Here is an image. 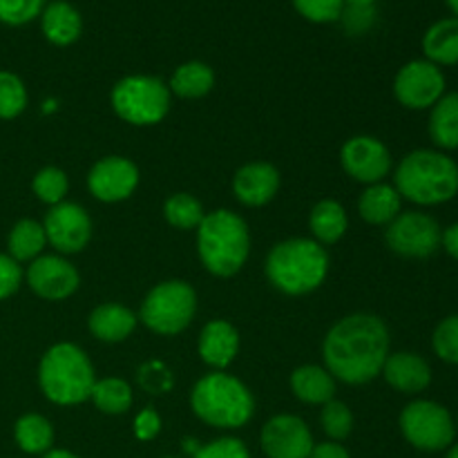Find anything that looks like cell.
<instances>
[{
	"instance_id": "30bf717a",
	"label": "cell",
	"mask_w": 458,
	"mask_h": 458,
	"mask_svg": "<svg viewBox=\"0 0 458 458\" xmlns=\"http://www.w3.org/2000/svg\"><path fill=\"white\" fill-rule=\"evenodd\" d=\"M441 224L423 210H403L389 226H385L387 249L407 259L432 258L441 250Z\"/></svg>"
},
{
	"instance_id": "e575fe53",
	"label": "cell",
	"mask_w": 458,
	"mask_h": 458,
	"mask_svg": "<svg viewBox=\"0 0 458 458\" xmlns=\"http://www.w3.org/2000/svg\"><path fill=\"white\" fill-rule=\"evenodd\" d=\"M432 349L438 360L458 367V313L438 322L432 334Z\"/></svg>"
},
{
	"instance_id": "2e32d148",
	"label": "cell",
	"mask_w": 458,
	"mask_h": 458,
	"mask_svg": "<svg viewBox=\"0 0 458 458\" xmlns=\"http://www.w3.org/2000/svg\"><path fill=\"white\" fill-rule=\"evenodd\" d=\"M259 445L268 458H309L316 441L300 416L277 414L264 423Z\"/></svg>"
},
{
	"instance_id": "b9f144b4",
	"label": "cell",
	"mask_w": 458,
	"mask_h": 458,
	"mask_svg": "<svg viewBox=\"0 0 458 458\" xmlns=\"http://www.w3.org/2000/svg\"><path fill=\"white\" fill-rule=\"evenodd\" d=\"M340 18L344 21V27H347L349 34H362V31H367L374 25L376 12L374 7H347L344 4L343 16Z\"/></svg>"
},
{
	"instance_id": "8d00e7d4",
	"label": "cell",
	"mask_w": 458,
	"mask_h": 458,
	"mask_svg": "<svg viewBox=\"0 0 458 458\" xmlns=\"http://www.w3.org/2000/svg\"><path fill=\"white\" fill-rule=\"evenodd\" d=\"M295 12L311 22H335L340 21L344 0H293Z\"/></svg>"
},
{
	"instance_id": "277c9868",
	"label": "cell",
	"mask_w": 458,
	"mask_h": 458,
	"mask_svg": "<svg viewBox=\"0 0 458 458\" xmlns=\"http://www.w3.org/2000/svg\"><path fill=\"white\" fill-rule=\"evenodd\" d=\"M197 255L215 277H233L244 268L250 255L249 224L228 208L206 213L197 228Z\"/></svg>"
},
{
	"instance_id": "d6986e66",
	"label": "cell",
	"mask_w": 458,
	"mask_h": 458,
	"mask_svg": "<svg viewBox=\"0 0 458 458\" xmlns=\"http://www.w3.org/2000/svg\"><path fill=\"white\" fill-rule=\"evenodd\" d=\"M240 344V331L235 329V325L217 318L204 325L197 340V352H199L201 362L210 367V371H226L235 362Z\"/></svg>"
},
{
	"instance_id": "836d02e7",
	"label": "cell",
	"mask_w": 458,
	"mask_h": 458,
	"mask_svg": "<svg viewBox=\"0 0 458 458\" xmlns=\"http://www.w3.org/2000/svg\"><path fill=\"white\" fill-rule=\"evenodd\" d=\"M320 425L331 441L340 443L349 438V434L353 432V414L347 403L338 401V398L325 403L320 411Z\"/></svg>"
},
{
	"instance_id": "cb8c5ba5",
	"label": "cell",
	"mask_w": 458,
	"mask_h": 458,
	"mask_svg": "<svg viewBox=\"0 0 458 458\" xmlns=\"http://www.w3.org/2000/svg\"><path fill=\"white\" fill-rule=\"evenodd\" d=\"M428 132L437 150H458V92H445L429 110Z\"/></svg>"
},
{
	"instance_id": "ab89813d",
	"label": "cell",
	"mask_w": 458,
	"mask_h": 458,
	"mask_svg": "<svg viewBox=\"0 0 458 458\" xmlns=\"http://www.w3.org/2000/svg\"><path fill=\"white\" fill-rule=\"evenodd\" d=\"M22 284V268L21 264L7 253H0V302L12 298Z\"/></svg>"
},
{
	"instance_id": "f1b7e54d",
	"label": "cell",
	"mask_w": 458,
	"mask_h": 458,
	"mask_svg": "<svg viewBox=\"0 0 458 458\" xmlns=\"http://www.w3.org/2000/svg\"><path fill=\"white\" fill-rule=\"evenodd\" d=\"M13 441L25 454H47L54 447V425L43 414H22L13 425Z\"/></svg>"
},
{
	"instance_id": "9a60e30c",
	"label": "cell",
	"mask_w": 458,
	"mask_h": 458,
	"mask_svg": "<svg viewBox=\"0 0 458 458\" xmlns=\"http://www.w3.org/2000/svg\"><path fill=\"white\" fill-rule=\"evenodd\" d=\"M27 286L47 302L72 298L81 286V276L74 264L63 255H40L30 262L25 273Z\"/></svg>"
},
{
	"instance_id": "4dcf8cb0",
	"label": "cell",
	"mask_w": 458,
	"mask_h": 458,
	"mask_svg": "<svg viewBox=\"0 0 458 458\" xmlns=\"http://www.w3.org/2000/svg\"><path fill=\"white\" fill-rule=\"evenodd\" d=\"M164 217L177 231H197L204 222L206 210L201 201L191 192H174L165 199Z\"/></svg>"
},
{
	"instance_id": "d6a6232c",
	"label": "cell",
	"mask_w": 458,
	"mask_h": 458,
	"mask_svg": "<svg viewBox=\"0 0 458 458\" xmlns=\"http://www.w3.org/2000/svg\"><path fill=\"white\" fill-rule=\"evenodd\" d=\"M27 101V88L13 72L0 70V119L9 121L16 119L25 112Z\"/></svg>"
},
{
	"instance_id": "7a4b0ae2",
	"label": "cell",
	"mask_w": 458,
	"mask_h": 458,
	"mask_svg": "<svg viewBox=\"0 0 458 458\" xmlns=\"http://www.w3.org/2000/svg\"><path fill=\"white\" fill-rule=\"evenodd\" d=\"M394 186L403 201L423 208L443 206L458 195V164L437 148H419L398 161Z\"/></svg>"
},
{
	"instance_id": "c3c4849f",
	"label": "cell",
	"mask_w": 458,
	"mask_h": 458,
	"mask_svg": "<svg viewBox=\"0 0 458 458\" xmlns=\"http://www.w3.org/2000/svg\"><path fill=\"white\" fill-rule=\"evenodd\" d=\"M54 110H56V101H54V98L52 101L43 103V112H54Z\"/></svg>"
},
{
	"instance_id": "5b68a950",
	"label": "cell",
	"mask_w": 458,
	"mask_h": 458,
	"mask_svg": "<svg viewBox=\"0 0 458 458\" xmlns=\"http://www.w3.org/2000/svg\"><path fill=\"white\" fill-rule=\"evenodd\" d=\"M191 410L215 429H240L255 416V398L237 376L210 371L191 392Z\"/></svg>"
},
{
	"instance_id": "4fadbf2b",
	"label": "cell",
	"mask_w": 458,
	"mask_h": 458,
	"mask_svg": "<svg viewBox=\"0 0 458 458\" xmlns=\"http://www.w3.org/2000/svg\"><path fill=\"white\" fill-rule=\"evenodd\" d=\"M45 235L47 244L58 255H76L92 240V217L88 210L74 201H61L45 215Z\"/></svg>"
},
{
	"instance_id": "f6af8a7d",
	"label": "cell",
	"mask_w": 458,
	"mask_h": 458,
	"mask_svg": "<svg viewBox=\"0 0 458 458\" xmlns=\"http://www.w3.org/2000/svg\"><path fill=\"white\" fill-rule=\"evenodd\" d=\"M43 458H81V456H76L74 452H67V450H49L47 454H43Z\"/></svg>"
},
{
	"instance_id": "1f68e13d",
	"label": "cell",
	"mask_w": 458,
	"mask_h": 458,
	"mask_svg": "<svg viewBox=\"0 0 458 458\" xmlns=\"http://www.w3.org/2000/svg\"><path fill=\"white\" fill-rule=\"evenodd\" d=\"M31 191L38 197V201L47 204L49 208L61 201H65L67 191H70V182H67V174L63 173L56 165H45L31 179Z\"/></svg>"
},
{
	"instance_id": "8fae6325",
	"label": "cell",
	"mask_w": 458,
	"mask_h": 458,
	"mask_svg": "<svg viewBox=\"0 0 458 458\" xmlns=\"http://www.w3.org/2000/svg\"><path fill=\"white\" fill-rule=\"evenodd\" d=\"M447 81L438 65L428 58L405 63L394 79V97L405 110H432L438 98L445 94Z\"/></svg>"
},
{
	"instance_id": "44dd1931",
	"label": "cell",
	"mask_w": 458,
	"mask_h": 458,
	"mask_svg": "<svg viewBox=\"0 0 458 458\" xmlns=\"http://www.w3.org/2000/svg\"><path fill=\"white\" fill-rule=\"evenodd\" d=\"M403 213V197L394 183H371L358 197V215L371 226H389Z\"/></svg>"
},
{
	"instance_id": "7bdbcfd3",
	"label": "cell",
	"mask_w": 458,
	"mask_h": 458,
	"mask_svg": "<svg viewBox=\"0 0 458 458\" xmlns=\"http://www.w3.org/2000/svg\"><path fill=\"white\" fill-rule=\"evenodd\" d=\"M309 458H352L349 450L344 445L335 441H325V443H316L311 450V456Z\"/></svg>"
},
{
	"instance_id": "5bb4252c",
	"label": "cell",
	"mask_w": 458,
	"mask_h": 458,
	"mask_svg": "<svg viewBox=\"0 0 458 458\" xmlns=\"http://www.w3.org/2000/svg\"><path fill=\"white\" fill-rule=\"evenodd\" d=\"M139 168L132 159L110 155L98 159L88 173V191L103 204H119L130 199L139 186Z\"/></svg>"
},
{
	"instance_id": "9c48e42d",
	"label": "cell",
	"mask_w": 458,
	"mask_h": 458,
	"mask_svg": "<svg viewBox=\"0 0 458 458\" xmlns=\"http://www.w3.org/2000/svg\"><path fill=\"white\" fill-rule=\"evenodd\" d=\"M403 438L420 452H447L456 443V420L445 405L416 398L398 416Z\"/></svg>"
},
{
	"instance_id": "f35d334b",
	"label": "cell",
	"mask_w": 458,
	"mask_h": 458,
	"mask_svg": "<svg viewBox=\"0 0 458 458\" xmlns=\"http://www.w3.org/2000/svg\"><path fill=\"white\" fill-rule=\"evenodd\" d=\"M139 385L146 389L148 394L157 396V394H165L173 387V374L168 367L159 360H150L146 365L139 367Z\"/></svg>"
},
{
	"instance_id": "ee69618b",
	"label": "cell",
	"mask_w": 458,
	"mask_h": 458,
	"mask_svg": "<svg viewBox=\"0 0 458 458\" xmlns=\"http://www.w3.org/2000/svg\"><path fill=\"white\" fill-rule=\"evenodd\" d=\"M441 249L450 255L452 259L458 262V222L450 224L447 228H443V235H441Z\"/></svg>"
},
{
	"instance_id": "8992f818",
	"label": "cell",
	"mask_w": 458,
	"mask_h": 458,
	"mask_svg": "<svg viewBox=\"0 0 458 458\" xmlns=\"http://www.w3.org/2000/svg\"><path fill=\"white\" fill-rule=\"evenodd\" d=\"M97 374L88 353L74 343L52 344L38 362V387L49 403L74 407L89 401Z\"/></svg>"
},
{
	"instance_id": "3957f363",
	"label": "cell",
	"mask_w": 458,
	"mask_h": 458,
	"mask_svg": "<svg viewBox=\"0 0 458 458\" xmlns=\"http://www.w3.org/2000/svg\"><path fill=\"white\" fill-rule=\"evenodd\" d=\"M331 259L322 244L311 237H291L277 242L267 255L268 282L284 295H309L325 284Z\"/></svg>"
},
{
	"instance_id": "f546056e",
	"label": "cell",
	"mask_w": 458,
	"mask_h": 458,
	"mask_svg": "<svg viewBox=\"0 0 458 458\" xmlns=\"http://www.w3.org/2000/svg\"><path fill=\"white\" fill-rule=\"evenodd\" d=\"M89 401L94 403L101 414L107 416H121V414H128L130 407L134 403V392L123 378H103L94 383L92 394H89Z\"/></svg>"
},
{
	"instance_id": "d4e9b609",
	"label": "cell",
	"mask_w": 458,
	"mask_h": 458,
	"mask_svg": "<svg viewBox=\"0 0 458 458\" xmlns=\"http://www.w3.org/2000/svg\"><path fill=\"white\" fill-rule=\"evenodd\" d=\"M349 228V215L344 206L335 199H320L309 215V231L311 240L318 244H338Z\"/></svg>"
},
{
	"instance_id": "ffe728a7",
	"label": "cell",
	"mask_w": 458,
	"mask_h": 458,
	"mask_svg": "<svg viewBox=\"0 0 458 458\" xmlns=\"http://www.w3.org/2000/svg\"><path fill=\"white\" fill-rule=\"evenodd\" d=\"M137 313L119 302H103L89 313L88 329L97 340L116 344L128 340L137 329Z\"/></svg>"
},
{
	"instance_id": "74e56055",
	"label": "cell",
	"mask_w": 458,
	"mask_h": 458,
	"mask_svg": "<svg viewBox=\"0 0 458 458\" xmlns=\"http://www.w3.org/2000/svg\"><path fill=\"white\" fill-rule=\"evenodd\" d=\"M192 458H250V452L237 437H219L204 443Z\"/></svg>"
},
{
	"instance_id": "d590c367",
	"label": "cell",
	"mask_w": 458,
	"mask_h": 458,
	"mask_svg": "<svg viewBox=\"0 0 458 458\" xmlns=\"http://www.w3.org/2000/svg\"><path fill=\"white\" fill-rule=\"evenodd\" d=\"M47 0H0V22L22 27L43 13Z\"/></svg>"
},
{
	"instance_id": "f5cc1de1",
	"label": "cell",
	"mask_w": 458,
	"mask_h": 458,
	"mask_svg": "<svg viewBox=\"0 0 458 458\" xmlns=\"http://www.w3.org/2000/svg\"><path fill=\"white\" fill-rule=\"evenodd\" d=\"M164 458H179V456H164Z\"/></svg>"
},
{
	"instance_id": "603a6c76",
	"label": "cell",
	"mask_w": 458,
	"mask_h": 458,
	"mask_svg": "<svg viewBox=\"0 0 458 458\" xmlns=\"http://www.w3.org/2000/svg\"><path fill=\"white\" fill-rule=\"evenodd\" d=\"M291 392L304 405H325L335 398V378L320 365H302L289 378Z\"/></svg>"
},
{
	"instance_id": "4316f807",
	"label": "cell",
	"mask_w": 458,
	"mask_h": 458,
	"mask_svg": "<svg viewBox=\"0 0 458 458\" xmlns=\"http://www.w3.org/2000/svg\"><path fill=\"white\" fill-rule=\"evenodd\" d=\"M47 246V235H45L43 224L36 219H21L12 226L7 237V255L21 262H34L40 258Z\"/></svg>"
},
{
	"instance_id": "7402d4cb",
	"label": "cell",
	"mask_w": 458,
	"mask_h": 458,
	"mask_svg": "<svg viewBox=\"0 0 458 458\" xmlns=\"http://www.w3.org/2000/svg\"><path fill=\"white\" fill-rule=\"evenodd\" d=\"M40 30L52 45L67 47L81 38L83 18L74 4L65 3V0H54V3L45 4L43 13H40Z\"/></svg>"
},
{
	"instance_id": "ba28073f",
	"label": "cell",
	"mask_w": 458,
	"mask_h": 458,
	"mask_svg": "<svg viewBox=\"0 0 458 458\" xmlns=\"http://www.w3.org/2000/svg\"><path fill=\"white\" fill-rule=\"evenodd\" d=\"M195 313V289L183 280H165L148 291L139 309V320L157 335H177L191 327Z\"/></svg>"
},
{
	"instance_id": "83f0119b",
	"label": "cell",
	"mask_w": 458,
	"mask_h": 458,
	"mask_svg": "<svg viewBox=\"0 0 458 458\" xmlns=\"http://www.w3.org/2000/svg\"><path fill=\"white\" fill-rule=\"evenodd\" d=\"M170 92L179 98H201L215 88L213 67L201 61H188L173 72L168 83Z\"/></svg>"
},
{
	"instance_id": "bcb514c9",
	"label": "cell",
	"mask_w": 458,
	"mask_h": 458,
	"mask_svg": "<svg viewBox=\"0 0 458 458\" xmlns=\"http://www.w3.org/2000/svg\"><path fill=\"white\" fill-rule=\"evenodd\" d=\"M347 7H374L376 0H344Z\"/></svg>"
},
{
	"instance_id": "ac0fdd59",
	"label": "cell",
	"mask_w": 458,
	"mask_h": 458,
	"mask_svg": "<svg viewBox=\"0 0 458 458\" xmlns=\"http://www.w3.org/2000/svg\"><path fill=\"white\" fill-rule=\"evenodd\" d=\"M380 376L389 387L405 396H419L432 385V367L416 352L389 353Z\"/></svg>"
},
{
	"instance_id": "60d3db41",
	"label": "cell",
	"mask_w": 458,
	"mask_h": 458,
	"mask_svg": "<svg viewBox=\"0 0 458 458\" xmlns=\"http://www.w3.org/2000/svg\"><path fill=\"white\" fill-rule=\"evenodd\" d=\"M132 429L134 437H137L139 441H152V438L159 437L161 432V416L157 414V410H152V407H146V410H141L134 416Z\"/></svg>"
},
{
	"instance_id": "e0dca14e",
	"label": "cell",
	"mask_w": 458,
	"mask_h": 458,
	"mask_svg": "<svg viewBox=\"0 0 458 458\" xmlns=\"http://www.w3.org/2000/svg\"><path fill=\"white\" fill-rule=\"evenodd\" d=\"M280 170L268 161H250L244 164L233 177V192L237 201L249 208H262L271 204L280 192Z\"/></svg>"
},
{
	"instance_id": "681fc988",
	"label": "cell",
	"mask_w": 458,
	"mask_h": 458,
	"mask_svg": "<svg viewBox=\"0 0 458 458\" xmlns=\"http://www.w3.org/2000/svg\"><path fill=\"white\" fill-rule=\"evenodd\" d=\"M445 458H458V443H454V445H452L450 450H447Z\"/></svg>"
},
{
	"instance_id": "f907efd6",
	"label": "cell",
	"mask_w": 458,
	"mask_h": 458,
	"mask_svg": "<svg viewBox=\"0 0 458 458\" xmlns=\"http://www.w3.org/2000/svg\"><path fill=\"white\" fill-rule=\"evenodd\" d=\"M445 3H447V7L454 12V18H458V0H445Z\"/></svg>"
},
{
	"instance_id": "816d5d0a",
	"label": "cell",
	"mask_w": 458,
	"mask_h": 458,
	"mask_svg": "<svg viewBox=\"0 0 458 458\" xmlns=\"http://www.w3.org/2000/svg\"><path fill=\"white\" fill-rule=\"evenodd\" d=\"M454 420H456V429H458V414H456V419H454Z\"/></svg>"
},
{
	"instance_id": "484cf974",
	"label": "cell",
	"mask_w": 458,
	"mask_h": 458,
	"mask_svg": "<svg viewBox=\"0 0 458 458\" xmlns=\"http://www.w3.org/2000/svg\"><path fill=\"white\" fill-rule=\"evenodd\" d=\"M423 52L438 67L458 65V18L434 22L423 36Z\"/></svg>"
},
{
	"instance_id": "52a82bcc",
	"label": "cell",
	"mask_w": 458,
	"mask_h": 458,
	"mask_svg": "<svg viewBox=\"0 0 458 458\" xmlns=\"http://www.w3.org/2000/svg\"><path fill=\"white\" fill-rule=\"evenodd\" d=\"M110 103L121 121L137 128H150L168 116L173 106V92L157 76L132 74L116 81Z\"/></svg>"
},
{
	"instance_id": "7c38bea8",
	"label": "cell",
	"mask_w": 458,
	"mask_h": 458,
	"mask_svg": "<svg viewBox=\"0 0 458 458\" xmlns=\"http://www.w3.org/2000/svg\"><path fill=\"white\" fill-rule=\"evenodd\" d=\"M340 164L353 182L365 183V186L385 182V177L394 168L389 148L371 134H356L347 139L340 150Z\"/></svg>"
},
{
	"instance_id": "6da1fadb",
	"label": "cell",
	"mask_w": 458,
	"mask_h": 458,
	"mask_svg": "<svg viewBox=\"0 0 458 458\" xmlns=\"http://www.w3.org/2000/svg\"><path fill=\"white\" fill-rule=\"evenodd\" d=\"M389 353V329L374 313L340 318L322 343L325 369L344 385H367L378 378Z\"/></svg>"
},
{
	"instance_id": "7dc6e473",
	"label": "cell",
	"mask_w": 458,
	"mask_h": 458,
	"mask_svg": "<svg viewBox=\"0 0 458 458\" xmlns=\"http://www.w3.org/2000/svg\"><path fill=\"white\" fill-rule=\"evenodd\" d=\"M199 443H197V441H192V438H186V441H183V450H186L188 452V454H195V452L197 450H199Z\"/></svg>"
}]
</instances>
